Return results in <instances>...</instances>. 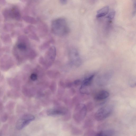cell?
Listing matches in <instances>:
<instances>
[{
  "label": "cell",
  "mask_w": 136,
  "mask_h": 136,
  "mask_svg": "<svg viewBox=\"0 0 136 136\" xmlns=\"http://www.w3.org/2000/svg\"><path fill=\"white\" fill-rule=\"evenodd\" d=\"M51 31L53 34L60 37L67 34L69 29L66 20L60 18L53 20L51 23Z\"/></svg>",
  "instance_id": "obj_1"
},
{
  "label": "cell",
  "mask_w": 136,
  "mask_h": 136,
  "mask_svg": "<svg viewBox=\"0 0 136 136\" xmlns=\"http://www.w3.org/2000/svg\"><path fill=\"white\" fill-rule=\"evenodd\" d=\"M113 107L111 105H107L99 108L95 115V119L101 121L106 119L113 112Z\"/></svg>",
  "instance_id": "obj_2"
},
{
  "label": "cell",
  "mask_w": 136,
  "mask_h": 136,
  "mask_svg": "<svg viewBox=\"0 0 136 136\" xmlns=\"http://www.w3.org/2000/svg\"><path fill=\"white\" fill-rule=\"evenodd\" d=\"M69 60L72 64L77 67L81 65V60L79 53L76 48H71L69 51Z\"/></svg>",
  "instance_id": "obj_3"
},
{
  "label": "cell",
  "mask_w": 136,
  "mask_h": 136,
  "mask_svg": "<svg viewBox=\"0 0 136 136\" xmlns=\"http://www.w3.org/2000/svg\"><path fill=\"white\" fill-rule=\"evenodd\" d=\"M35 119L34 116L32 115H25L18 120L16 124V128L20 130L22 129L34 120Z\"/></svg>",
  "instance_id": "obj_4"
},
{
  "label": "cell",
  "mask_w": 136,
  "mask_h": 136,
  "mask_svg": "<svg viewBox=\"0 0 136 136\" xmlns=\"http://www.w3.org/2000/svg\"><path fill=\"white\" fill-rule=\"evenodd\" d=\"M94 76V74L91 75L84 80L80 89L81 93L82 94H88L89 86L91 85Z\"/></svg>",
  "instance_id": "obj_5"
},
{
  "label": "cell",
  "mask_w": 136,
  "mask_h": 136,
  "mask_svg": "<svg viewBox=\"0 0 136 136\" xmlns=\"http://www.w3.org/2000/svg\"><path fill=\"white\" fill-rule=\"evenodd\" d=\"M56 54V47L53 46L50 47L45 54L44 61L48 64H51L55 60Z\"/></svg>",
  "instance_id": "obj_6"
},
{
  "label": "cell",
  "mask_w": 136,
  "mask_h": 136,
  "mask_svg": "<svg viewBox=\"0 0 136 136\" xmlns=\"http://www.w3.org/2000/svg\"><path fill=\"white\" fill-rule=\"evenodd\" d=\"M111 72H107L99 75L96 79V83L100 86H103L107 84L111 77Z\"/></svg>",
  "instance_id": "obj_7"
},
{
  "label": "cell",
  "mask_w": 136,
  "mask_h": 136,
  "mask_svg": "<svg viewBox=\"0 0 136 136\" xmlns=\"http://www.w3.org/2000/svg\"><path fill=\"white\" fill-rule=\"evenodd\" d=\"M87 111L86 106L83 104H80L77 105L75 111L76 117L80 120H82L85 116Z\"/></svg>",
  "instance_id": "obj_8"
},
{
  "label": "cell",
  "mask_w": 136,
  "mask_h": 136,
  "mask_svg": "<svg viewBox=\"0 0 136 136\" xmlns=\"http://www.w3.org/2000/svg\"><path fill=\"white\" fill-rule=\"evenodd\" d=\"M109 96V92L105 90L99 92L95 95L94 99L96 101H101L107 98Z\"/></svg>",
  "instance_id": "obj_9"
},
{
  "label": "cell",
  "mask_w": 136,
  "mask_h": 136,
  "mask_svg": "<svg viewBox=\"0 0 136 136\" xmlns=\"http://www.w3.org/2000/svg\"><path fill=\"white\" fill-rule=\"evenodd\" d=\"M66 113L64 110L53 109L48 110L47 111L48 115L51 116H56L64 115Z\"/></svg>",
  "instance_id": "obj_10"
},
{
  "label": "cell",
  "mask_w": 136,
  "mask_h": 136,
  "mask_svg": "<svg viewBox=\"0 0 136 136\" xmlns=\"http://www.w3.org/2000/svg\"><path fill=\"white\" fill-rule=\"evenodd\" d=\"M109 11V7L108 6H106L97 11L96 17L99 18L105 16L107 14Z\"/></svg>",
  "instance_id": "obj_11"
},
{
  "label": "cell",
  "mask_w": 136,
  "mask_h": 136,
  "mask_svg": "<svg viewBox=\"0 0 136 136\" xmlns=\"http://www.w3.org/2000/svg\"><path fill=\"white\" fill-rule=\"evenodd\" d=\"M23 19L26 21L32 24H36L37 23V21L34 18L29 16L24 17Z\"/></svg>",
  "instance_id": "obj_12"
},
{
  "label": "cell",
  "mask_w": 136,
  "mask_h": 136,
  "mask_svg": "<svg viewBox=\"0 0 136 136\" xmlns=\"http://www.w3.org/2000/svg\"><path fill=\"white\" fill-rule=\"evenodd\" d=\"M39 28L41 32L42 31V33H43V34H46L48 32L47 26L46 24L43 23H42L39 25Z\"/></svg>",
  "instance_id": "obj_13"
},
{
  "label": "cell",
  "mask_w": 136,
  "mask_h": 136,
  "mask_svg": "<svg viewBox=\"0 0 136 136\" xmlns=\"http://www.w3.org/2000/svg\"><path fill=\"white\" fill-rule=\"evenodd\" d=\"M53 42V40L52 39H51L48 41L44 42L40 46V49L41 50H44L46 49L49 47L50 44L52 43Z\"/></svg>",
  "instance_id": "obj_14"
},
{
  "label": "cell",
  "mask_w": 136,
  "mask_h": 136,
  "mask_svg": "<svg viewBox=\"0 0 136 136\" xmlns=\"http://www.w3.org/2000/svg\"><path fill=\"white\" fill-rule=\"evenodd\" d=\"M112 132V131L110 130L102 131L98 133L95 136H111Z\"/></svg>",
  "instance_id": "obj_15"
},
{
  "label": "cell",
  "mask_w": 136,
  "mask_h": 136,
  "mask_svg": "<svg viewBox=\"0 0 136 136\" xmlns=\"http://www.w3.org/2000/svg\"><path fill=\"white\" fill-rule=\"evenodd\" d=\"M115 11L114 10H111L109 11L106 17L107 19L110 21L113 19L115 16Z\"/></svg>",
  "instance_id": "obj_16"
},
{
  "label": "cell",
  "mask_w": 136,
  "mask_h": 136,
  "mask_svg": "<svg viewBox=\"0 0 136 136\" xmlns=\"http://www.w3.org/2000/svg\"><path fill=\"white\" fill-rule=\"evenodd\" d=\"M136 78L134 77H132L130 78L129 81V85L131 87H136Z\"/></svg>",
  "instance_id": "obj_17"
},
{
  "label": "cell",
  "mask_w": 136,
  "mask_h": 136,
  "mask_svg": "<svg viewBox=\"0 0 136 136\" xmlns=\"http://www.w3.org/2000/svg\"><path fill=\"white\" fill-rule=\"evenodd\" d=\"M29 36L30 38L32 40L37 41H39V38L36 34L35 32L31 33L30 34Z\"/></svg>",
  "instance_id": "obj_18"
},
{
  "label": "cell",
  "mask_w": 136,
  "mask_h": 136,
  "mask_svg": "<svg viewBox=\"0 0 136 136\" xmlns=\"http://www.w3.org/2000/svg\"><path fill=\"white\" fill-rule=\"evenodd\" d=\"M8 118V116L7 114H4L1 117V120L2 122H5L7 121Z\"/></svg>",
  "instance_id": "obj_19"
},
{
  "label": "cell",
  "mask_w": 136,
  "mask_h": 136,
  "mask_svg": "<svg viewBox=\"0 0 136 136\" xmlns=\"http://www.w3.org/2000/svg\"><path fill=\"white\" fill-rule=\"evenodd\" d=\"M31 79L33 81H35L37 79V74L34 73L32 74L31 76Z\"/></svg>",
  "instance_id": "obj_20"
},
{
  "label": "cell",
  "mask_w": 136,
  "mask_h": 136,
  "mask_svg": "<svg viewBox=\"0 0 136 136\" xmlns=\"http://www.w3.org/2000/svg\"><path fill=\"white\" fill-rule=\"evenodd\" d=\"M60 4L63 5H65L67 4L68 1L66 0H60Z\"/></svg>",
  "instance_id": "obj_21"
},
{
  "label": "cell",
  "mask_w": 136,
  "mask_h": 136,
  "mask_svg": "<svg viewBox=\"0 0 136 136\" xmlns=\"http://www.w3.org/2000/svg\"><path fill=\"white\" fill-rule=\"evenodd\" d=\"M80 83V81L79 80H77L74 82V84L76 85H78Z\"/></svg>",
  "instance_id": "obj_22"
},
{
  "label": "cell",
  "mask_w": 136,
  "mask_h": 136,
  "mask_svg": "<svg viewBox=\"0 0 136 136\" xmlns=\"http://www.w3.org/2000/svg\"><path fill=\"white\" fill-rule=\"evenodd\" d=\"M0 136H1V134L0 133Z\"/></svg>",
  "instance_id": "obj_23"
}]
</instances>
